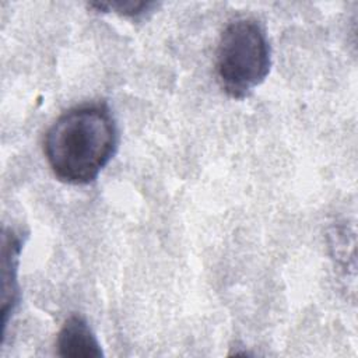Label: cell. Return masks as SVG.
Wrapping results in <instances>:
<instances>
[{"label":"cell","instance_id":"277c9868","mask_svg":"<svg viewBox=\"0 0 358 358\" xmlns=\"http://www.w3.org/2000/svg\"><path fill=\"white\" fill-rule=\"evenodd\" d=\"M21 252V239L13 229H4L3 232V324L13 315L20 301V287L17 280L18 257Z\"/></svg>","mask_w":358,"mask_h":358},{"label":"cell","instance_id":"5b68a950","mask_svg":"<svg viewBox=\"0 0 358 358\" xmlns=\"http://www.w3.org/2000/svg\"><path fill=\"white\" fill-rule=\"evenodd\" d=\"M92 7H96L98 10H105V11H113L120 15H127V17H134L138 14H143L147 11L152 3H145V1H108V3H95L91 4Z\"/></svg>","mask_w":358,"mask_h":358},{"label":"cell","instance_id":"7a4b0ae2","mask_svg":"<svg viewBox=\"0 0 358 358\" xmlns=\"http://www.w3.org/2000/svg\"><path fill=\"white\" fill-rule=\"evenodd\" d=\"M270 69L271 49L262 24L255 18L229 22L215 52V73L222 91L243 99L267 78Z\"/></svg>","mask_w":358,"mask_h":358},{"label":"cell","instance_id":"6da1fadb","mask_svg":"<svg viewBox=\"0 0 358 358\" xmlns=\"http://www.w3.org/2000/svg\"><path fill=\"white\" fill-rule=\"evenodd\" d=\"M117 123L105 103H85L63 112L46 130L43 154L53 175L67 185L94 182L113 158Z\"/></svg>","mask_w":358,"mask_h":358},{"label":"cell","instance_id":"3957f363","mask_svg":"<svg viewBox=\"0 0 358 358\" xmlns=\"http://www.w3.org/2000/svg\"><path fill=\"white\" fill-rule=\"evenodd\" d=\"M57 355L64 358L102 357L101 343L88 322L80 315L69 316L56 338Z\"/></svg>","mask_w":358,"mask_h":358}]
</instances>
